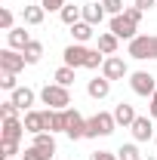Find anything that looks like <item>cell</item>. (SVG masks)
<instances>
[{
	"label": "cell",
	"mask_w": 157,
	"mask_h": 160,
	"mask_svg": "<svg viewBox=\"0 0 157 160\" xmlns=\"http://www.w3.org/2000/svg\"><path fill=\"white\" fill-rule=\"evenodd\" d=\"M86 92H89V99H108L111 80H108V77H93L89 83H86Z\"/></svg>",
	"instance_id": "cell-15"
},
{
	"label": "cell",
	"mask_w": 157,
	"mask_h": 160,
	"mask_svg": "<svg viewBox=\"0 0 157 160\" xmlns=\"http://www.w3.org/2000/svg\"><path fill=\"white\" fill-rule=\"evenodd\" d=\"M53 80H56L59 86H71V83H74V68H68V65H62L59 71L53 74Z\"/></svg>",
	"instance_id": "cell-25"
},
{
	"label": "cell",
	"mask_w": 157,
	"mask_h": 160,
	"mask_svg": "<svg viewBox=\"0 0 157 160\" xmlns=\"http://www.w3.org/2000/svg\"><path fill=\"white\" fill-rule=\"evenodd\" d=\"M68 111V108H65ZM65 111H53L46 108V132H65L68 129V114Z\"/></svg>",
	"instance_id": "cell-13"
},
{
	"label": "cell",
	"mask_w": 157,
	"mask_h": 160,
	"mask_svg": "<svg viewBox=\"0 0 157 160\" xmlns=\"http://www.w3.org/2000/svg\"><path fill=\"white\" fill-rule=\"evenodd\" d=\"M28 62H25V56H22L19 49H0V71H9V74H19L22 68H25Z\"/></svg>",
	"instance_id": "cell-6"
},
{
	"label": "cell",
	"mask_w": 157,
	"mask_h": 160,
	"mask_svg": "<svg viewBox=\"0 0 157 160\" xmlns=\"http://www.w3.org/2000/svg\"><path fill=\"white\" fill-rule=\"evenodd\" d=\"M59 16H62L65 25H77V22H83V6H71V3H65V9H62Z\"/></svg>",
	"instance_id": "cell-22"
},
{
	"label": "cell",
	"mask_w": 157,
	"mask_h": 160,
	"mask_svg": "<svg viewBox=\"0 0 157 160\" xmlns=\"http://www.w3.org/2000/svg\"><path fill=\"white\" fill-rule=\"evenodd\" d=\"M102 77H108V80H123V77H129V68H126V62L120 59V56H108L105 65H102Z\"/></svg>",
	"instance_id": "cell-7"
},
{
	"label": "cell",
	"mask_w": 157,
	"mask_h": 160,
	"mask_svg": "<svg viewBox=\"0 0 157 160\" xmlns=\"http://www.w3.org/2000/svg\"><path fill=\"white\" fill-rule=\"evenodd\" d=\"M71 34H74V43H86L93 37V25L89 22H77V25H71Z\"/></svg>",
	"instance_id": "cell-23"
},
{
	"label": "cell",
	"mask_w": 157,
	"mask_h": 160,
	"mask_svg": "<svg viewBox=\"0 0 157 160\" xmlns=\"http://www.w3.org/2000/svg\"><path fill=\"white\" fill-rule=\"evenodd\" d=\"M154 3H157V0H136V6L142 9V12H148V9H151Z\"/></svg>",
	"instance_id": "cell-37"
},
{
	"label": "cell",
	"mask_w": 157,
	"mask_h": 160,
	"mask_svg": "<svg viewBox=\"0 0 157 160\" xmlns=\"http://www.w3.org/2000/svg\"><path fill=\"white\" fill-rule=\"evenodd\" d=\"M28 129H25V120L19 117H3V129H0V139L3 142H22Z\"/></svg>",
	"instance_id": "cell-8"
},
{
	"label": "cell",
	"mask_w": 157,
	"mask_h": 160,
	"mask_svg": "<svg viewBox=\"0 0 157 160\" xmlns=\"http://www.w3.org/2000/svg\"><path fill=\"white\" fill-rule=\"evenodd\" d=\"M9 160H16V157H9Z\"/></svg>",
	"instance_id": "cell-39"
},
{
	"label": "cell",
	"mask_w": 157,
	"mask_h": 160,
	"mask_svg": "<svg viewBox=\"0 0 157 160\" xmlns=\"http://www.w3.org/2000/svg\"><path fill=\"white\" fill-rule=\"evenodd\" d=\"M31 145H37L40 151H46V154H56V139H53V132H37Z\"/></svg>",
	"instance_id": "cell-24"
},
{
	"label": "cell",
	"mask_w": 157,
	"mask_h": 160,
	"mask_svg": "<svg viewBox=\"0 0 157 160\" xmlns=\"http://www.w3.org/2000/svg\"><path fill=\"white\" fill-rule=\"evenodd\" d=\"M154 142H157V136H154Z\"/></svg>",
	"instance_id": "cell-40"
},
{
	"label": "cell",
	"mask_w": 157,
	"mask_h": 160,
	"mask_svg": "<svg viewBox=\"0 0 157 160\" xmlns=\"http://www.w3.org/2000/svg\"><path fill=\"white\" fill-rule=\"evenodd\" d=\"M117 129V120L114 114H108V111H99L93 117L86 120V139H99V136H111Z\"/></svg>",
	"instance_id": "cell-2"
},
{
	"label": "cell",
	"mask_w": 157,
	"mask_h": 160,
	"mask_svg": "<svg viewBox=\"0 0 157 160\" xmlns=\"http://www.w3.org/2000/svg\"><path fill=\"white\" fill-rule=\"evenodd\" d=\"M154 59H157V34H154Z\"/></svg>",
	"instance_id": "cell-38"
},
{
	"label": "cell",
	"mask_w": 157,
	"mask_h": 160,
	"mask_svg": "<svg viewBox=\"0 0 157 160\" xmlns=\"http://www.w3.org/2000/svg\"><path fill=\"white\" fill-rule=\"evenodd\" d=\"M136 28H139V25H136V22H129L123 12H120V16H111V34H117L120 40H133V37H139Z\"/></svg>",
	"instance_id": "cell-9"
},
{
	"label": "cell",
	"mask_w": 157,
	"mask_h": 160,
	"mask_svg": "<svg viewBox=\"0 0 157 160\" xmlns=\"http://www.w3.org/2000/svg\"><path fill=\"white\" fill-rule=\"evenodd\" d=\"M129 86H133L136 96H145V99H151L157 92V80H154L151 71H136V74H129Z\"/></svg>",
	"instance_id": "cell-3"
},
{
	"label": "cell",
	"mask_w": 157,
	"mask_h": 160,
	"mask_svg": "<svg viewBox=\"0 0 157 160\" xmlns=\"http://www.w3.org/2000/svg\"><path fill=\"white\" fill-rule=\"evenodd\" d=\"M120 46V37L117 34H111V31H105V34H99V52H105V56H114Z\"/></svg>",
	"instance_id": "cell-18"
},
{
	"label": "cell",
	"mask_w": 157,
	"mask_h": 160,
	"mask_svg": "<svg viewBox=\"0 0 157 160\" xmlns=\"http://www.w3.org/2000/svg\"><path fill=\"white\" fill-rule=\"evenodd\" d=\"M19 105H16V102L9 99V102H3V105H0V114H3V117H19Z\"/></svg>",
	"instance_id": "cell-29"
},
{
	"label": "cell",
	"mask_w": 157,
	"mask_h": 160,
	"mask_svg": "<svg viewBox=\"0 0 157 160\" xmlns=\"http://www.w3.org/2000/svg\"><path fill=\"white\" fill-rule=\"evenodd\" d=\"M117 160H142V154H139V148L129 142V145H120L117 148Z\"/></svg>",
	"instance_id": "cell-26"
},
{
	"label": "cell",
	"mask_w": 157,
	"mask_h": 160,
	"mask_svg": "<svg viewBox=\"0 0 157 160\" xmlns=\"http://www.w3.org/2000/svg\"><path fill=\"white\" fill-rule=\"evenodd\" d=\"M31 40H34V37H31L25 28H13V31H6V43H9V49H19V52H22Z\"/></svg>",
	"instance_id": "cell-16"
},
{
	"label": "cell",
	"mask_w": 157,
	"mask_h": 160,
	"mask_svg": "<svg viewBox=\"0 0 157 160\" xmlns=\"http://www.w3.org/2000/svg\"><path fill=\"white\" fill-rule=\"evenodd\" d=\"M148 114H151V120H157V92L151 96V105H148Z\"/></svg>",
	"instance_id": "cell-36"
},
{
	"label": "cell",
	"mask_w": 157,
	"mask_h": 160,
	"mask_svg": "<svg viewBox=\"0 0 157 160\" xmlns=\"http://www.w3.org/2000/svg\"><path fill=\"white\" fill-rule=\"evenodd\" d=\"M43 16H46V9H43V6H25V9H22V22H25V25H31V28L40 25Z\"/></svg>",
	"instance_id": "cell-20"
},
{
	"label": "cell",
	"mask_w": 157,
	"mask_h": 160,
	"mask_svg": "<svg viewBox=\"0 0 157 160\" xmlns=\"http://www.w3.org/2000/svg\"><path fill=\"white\" fill-rule=\"evenodd\" d=\"M40 6H43L46 12H62V9H65V0H40Z\"/></svg>",
	"instance_id": "cell-31"
},
{
	"label": "cell",
	"mask_w": 157,
	"mask_h": 160,
	"mask_svg": "<svg viewBox=\"0 0 157 160\" xmlns=\"http://www.w3.org/2000/svg\"><path fill=\"white\" fill-rule=\"evenodd\" d=\"M25 129L31 132V136H37V132H46V111H25Z\"/></svg>",
	"instance_id": "cell-12"
},
{
	"label": "cell",
	"mask_w": 157,
	"mask_h": 160,
	"mask_svg": "<svg viewBox=\"0 0 157 160\" xmlns=\"http://www.w3.org/2000/svg\"><path fill=\"white\" fill-rule=\"evenodd\" d=\"M65 114H68V129H65V136L74 139V142H77V139H86V117L80 114L77 108H68Z\"/></svg>",
	"instance_id": "cell-5"
},
{
	"label": "cell",
	"mask_w": 157,
	"mask_h": 160,
	"mask_svg": "<svg viewBox=\"0 0 157 160\" xmlns=\"http://www.w3.org/2000/svg\"><path fill=\"white\" fill-rule=\"evenodd\" d=\"M22 56H25V62L28 65H37L40 59H43V43H37V40H31L25 49H22Z\"/></svg>",
	"instance_id": "cell-21"
},
{
	"label": "cell",
	"mask_w": 157,
	"mask_h": 160,
	"mask_svg": "<svg viewBox=\"0 0 157 160\" xmlns=\"http://www.w3.org/2000/svg\"><path fill=\"white\" fill-rule=\"evenodd\" d=\"M89 160H117V154H111V151H93Z\"/></svg>",
	"instance_id": "cell-35"
},
{
	"label": "cell",
	"mask_w": 157,
	"mask_h": 160,
	"mask_svg": "<svg viewBox=\"0 0 157 160\" xmlns=\"http://www.w3.org/2000/svg\"><path fill=\"white\" fill-rule=\"evenodd\" d=\"M133 59H154V37H148V34H139V37L129 40V49H126Z\"/></svg>",
	"instance_id": "cell-4"
},
{
	"label": "cell",
	"mask_w": 157,
	"mask_h": 160,
	"mask_svg": "<svg viewBox=\"0 0 157 160\" xmlns=\"http://www.w3.org/2000/svg\"><path fill=\"white\" fill-rule=\"evenodd\" d=\"M34 89H28V86H19V89H13V102L19 105L22 111H31V105H34Z\"/></svg>",
	"instance_id": "cell-17"
},
{
	"label": "cell",
	"mask_w": 157,
	"mask_h": 160,
	"mask_svg": "<svg viewBox=\"0 0 157 160\" xmlns=\"http://www.w3.org/2000/svg\"><path fill=\"white\" fill-rule=\"evenodd\" d=\"M0 151H3V157L9 160L13 154H19V142H3V145H0Z\"/></svg>",
	"instance_id": "cell-34"
},
{
	"label": "cell",
	"mask_w": 157,
	"mask_h": 160,
	"mask_svg": "<svg viewBox=\"0 0 157 160\" xmlns=\"http://www.w3.org/2000/svg\"><path fill=\"white\" fill-rule=\"evenodd\" d=\"M102 6H105V12L108 16H120L126 6H123V0H102Z\"/></svg>",
	"instance_id": "cell-28"
},
{
	"label": "cell",
	"mask_w": 157,
	"mask_h": 160,
	"mask_svg": "<svg viewBox=\"0 0 157 160\" xmlns=\"http://www.w3.org/2000/svg\"><path fill=\"white\" fill-rule=\"evenodd\" d=\"M123 16H126V19H129V22H136V25H139V22H142V16H145V12H142L139 6H126V9H123Z\"/></svg>",
	"instance_id": "cell-33"
},
{
	"label": "cell",
	"mask_w": 157,
	"mask_h": 160,
	"mask_svg": "<svg viewBox=\"0 0 157 160\" xmlns=\"http://www.w3.org/2000/svg\"><path fill=\"white\" fill-rule=\"evenodd\" d=\"M86 59H89V49L83 46V43H71L68 49H65V65L68 68H86Z\"/></svg>",
	"instance_id": "cell-10"
},
{
	"label": "cell",
	"mask_w": 157,
	"mask_h": 160,
	"mask_svg": "<svg viewBox=\"0 0 157 160\" xmlns=\"http://www.w3.org/2000/svg\"><path fill=\"white\" fill-rule=\"evenodd\" d=\"M40 102H43V105H49L53 111H65V108H71V92H68V86L46 83V86L40 89Z\"/></svg>",
	"instance_id": "cell-1"
},
{
	"label": "cell",
	"mask_w": 157,
	"mask_h": 160,
	"mask_svg": "<svg viewBox=\"0 0 157 160\" xmlns=\"http://www.w3.org/2000/svg\"><path fill=\"white\" fill-rule=\"evenodd\" d=\"M0 28H3V31H13V12H9L6 6L0 9Z\"/></svg>",
	"instance_id": "cell-32"
},
{
	"label": "cell",
	"mask_w": 157,
	"mask_h": 160,
	"mask_svg": "<svg viewBox=\"0 0 157 160\" xmlns=\"http://www.w3.org/2000/svg\"><path fill=\"white\" fill-rule=\"evenodd\" d=\"M111 114H114V120H117V126H133V120L139 117L136 108H133L129 102H120V105H114V111H111Z\"/></svg>",
	"instance_id": "cell-14"
},
{
	"label": "cell",
	"mask_w": 157,
	"mask_h": 160,
	"mask_svg": "<svg viewBox=\"0 0 157 160\" xmlns=\"http://www.w3.org/2000/svg\"><path fill=\"white\" fill-rule=\"evenodd\" d=\"M0 86H3V89H9V92H13V89H19V83H16V74L3 71V74H0Z\"/></svg>",
	"instance_id": "cell-30"
},
{
	"label": "cell",
	"mask_w": 157,
	"mask_h": 160,
	"mask_svg": "<svg viewBox=\"0 0 157 160\" xmlns=\"http://www.w3.org/2000/svg\"><path fill=\"white\" fill-rule=\"evenodd\" d=\"M102 19H105V6L102 3H83V22H89L96 28Z\"/></svg>",
	"instance_id": "cell-19"
},
{
	"label": "cell",
	"mask_w": 157,
	"mask_h": 160,
	"mask_svg": "<svg viewBox=\"0 0 157 160\" xmlns=\"http://www.w3.org/2000/svg\"><path fill=\"white\" fill-rule=\"evenodd\" d=\"M53 154H46V151H40L37 145H28L25 148V154H22V160H49Z\"/></svg>",
	"instance_id": "cell-27"
},
{
	"label": "cell",
	"mask_w": 157,
	"mask_h": 160,
	"mask_svg": "<svg viewBox=\"0 0 157 160\" xmlns=\"http://www.w3.org/2000/svg\"><path fill=\"white\" fill-rule=\"evenodd\" d=\"M129 129H133V139H136V142L154 139V123H151V114H148V117H136Z\"/></svg>",
	"instance_id": "cell-11"
}]
</instances>
